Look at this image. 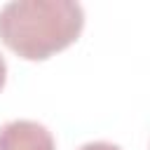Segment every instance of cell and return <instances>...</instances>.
I'll use <instances>...</instances> for the list:
<instances>
[{"label":"cell","instance_id":"cell-3","mask_svg":"<svg viewBox=\"0 0 150 150\" xmlns=\"http://www.w3.org/2000/svg\"><path fill=\"white\" fill-rule=\"evenodd\" d=\"M77 150H122V148L115 145V143H108V141H91V143L80 145Z\"/></svg>","mask_w":150,"mask_h":150},{"label":"cell","instance_id":"cell-1","mask_svg":"<svg viewBox=\"0 0 150 150\" xmlns=\"http://www.w3.org/2000/svg\"><path fill=\"white\" fill-rule=\"evenodd\" d=\"M84 28V9L70 0H12L0 7V42L26 61H45L70 47Z\"/></svg>","mask_w":150,"mask_h":150},{"label":"cell","instance_id":"cell-4","mask_svg":"<svg viewBox=\"0 0 150 150\" xmlns=\"http://www.w3.org/2000/svg\"><path fill=\"white\" fill-rule=\"evenodd\" d=\"M5 82H7V63H5V56L0 54V91H2Z\"/></svg>","mask_w":150,"mask_h":150},{"label":"cell","instance_id":"cell-2","mask_svg":"<svg viewBox=\"0 0 150 150\" xmlns=\"http://www.w3.org/2000/svg\"><path fill=\"white\" fill-rule=\"evenodd\" d=\"M0 150H56V143L45 124L12 120L0 127Z\"/></svg>","mask_w":150,"mask_h":150}]
</instances>
